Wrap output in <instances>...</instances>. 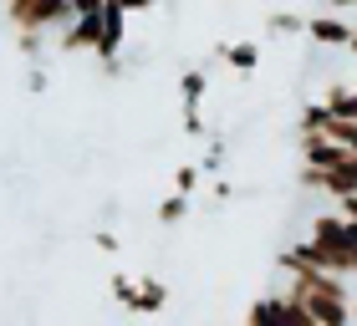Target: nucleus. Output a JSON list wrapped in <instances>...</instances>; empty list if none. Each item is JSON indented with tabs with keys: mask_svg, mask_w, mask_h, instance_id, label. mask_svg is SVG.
Here are the masks:
<instances>
[{
	"mask_svg": "<svg viewBox=\"0 0 357 326\" xmlns=\"http://www.w3.org/2000/svg\"><path fill=\"white\" fill-rule=\"evenodd\" d=\"M352 31H357V21H347V15H337V10L306 15V41L321 46V52H347V46H352Z\"/></svg>",
	"mask_w": 357,
	"mask_h": 326,
	"instance_id": "nucleus-1",
	"label": "nucleus"
},
{
	"mask_svg": "<svg viewBox=\"0 0 357 326\" xmlns=\"http://www.w3.org/2000/svg\"><path fill=\"white\" fill-rule=\"evenodd\" d=\"M56 46L67 56H77V52H92L97 56V46H102V15H77V21L56 36Z\"/></svg>",
	"mask_w": 357,
	"mask_h": 326,
	"instance_id": "nucleus-2",
	"label": "nucleus"
},
{
	"mask_svg": "<svg viewBox=\"0 0 357 326\" xmlns=\"http://www.w3.org/2000/svg\"><path fill=\"white\" fill-rule=\"evenodd\" d=\"M123 31H128V10L107 0V6H102V46H97L102 67H118V56H123Z\"/></svg>",
	"mask_w": 357,
	"mask_h": 326,
	"instance_id": "nucleus-3",
	"label": "nucleus"
},
{
	"mask_svg": "<svg viewBox=\"0 0 357 326\" xmlns=\"http://www.w3.org/2000/svg\"><path fill=\"white\" fill-rule=\"evenodd\" d=\"M301 143V163L306 169H342V163H352V153L342 148V143H332V138H296Z\"/></svg>",
	"mask_w": 357,
	"mask_h": 326,
	"instance_id": "nucleus-4",
	"label": "nucleus"
},
{
	"mask_svg": "<svg viewBox=\"0 0 357 326\" xmlns=\"http://www.w3.org/2000/svg\"><path fill=\"white\" fill-rule=\"evenodd\" d=\"M164 306H169V286L158 281V275L133 281V296H128V311H133V316H158Z\"/></svg>",
	"mask_w": 357,
	"mask_h": 326,
	"instance_id": "nucleus-5",
	"label": "nucleus"
},
{
	"mask_svg": "<svg viewBox=\"0 0 357 326\" xmlns=\"http://www.w3.org/2000/svg\"><path fill=\"white\" fill-rule=\"evenodd\" d=\"M220 56L230 61L235 72H255V67H261V46H255V41H225Z\"/></svg>",
	"mask_w": 357,
	"mask_h": 326,
	"instance_id": "nucleus-6",
	"label": "nucleus"
},
{
	"mask_svg": "<svg viewBox=\"0 0 357 326\" xmlns=\"http://www.w3.org/2000/svg\"><path fill=\"white\" fill-rule=\"evenodd\" d=\"M266 31H271V36H306V15H296V10H271L266 15Z\"/></svg>",
	"mask_w": 357,
	"mask_h": 326,
	"instance_id": "nucleus-7",
	"label": "nucleus"
},
{
	"mask_svg": "<svg viewBox=\"0 0 357 326\" xmlns=\"http://www.w3.org/2000/svg\"><path fill=\"white\" fill-rule=\"evenodd\" d=\"M204 92H209V77H204L199 67H189L184 77H178V97H184V107H199Z\"/></svg>",
	"mask_w": 357,
	"mask_h": 326,
	"instance_id": "nucleus-8",
	"label": "nucleus"
},
{
	"mask_svg": "<svg viewBox=\"0 0 357 326\" xmlns=\"http://www.w3.org/2000/svg\"><path fill=\"white\" fill-rule=\"evenodd\" d=\"M189 209H194L189 194H169V199L158 204V224H184V219H189Z\"/></svg>",
	"mask_w": 357,
	"mask_h": 326,
	"instance_id": "nucleus-9",
	"label": "nucleus"
},
{
	"mask_svg": "<svg viewBox=\"0 0 357 326\" xmlns=\"http://www.w3.org/2000/svg\"><path fill=\"white\" fill-rule=\"evenodd\" d=\"M199 178H204V169H199V163H178V169H174V194H189V199H194Z\"/></svg>",
	"mask_w": 357,
	"mask_h": 326,
	"instance_id": "nucleus-10",
	"label": "nucleus"
},
{
	"mask_svg": "<svg viewBox=\"0 0 357 326\" xmlns=\"http://www.w3.org/2000/svg\"><path fill=\"white\" fill-rule=\"evenodd\" d=\"M15 52L21 56H41V31H15Z\"/></svg>",
	"mask_w": 357,
	"mask_h": 326,
	"instance_id": "nucleus-11",
	"label": "nucleus"
},
{
	"mask_svg": "<svg viewBox=\"0 0 357 326\" xmlns=\"http://www.w3.org/2000/svg\"><path fill=\"white\" fill-rule=\"evenodd\" d=\"M184 133L189 138H204V112L199 107H184Z\"/></svg>",
	"mask_w": 357,
	"mask_h": 326,
	"instance_id": "nucleus-12",
	"label": "nucleus"
},
{
	"mask_svg": "<svg viewBox=\"0 0 357 326\" xmlns=\"http://www.w3.org/2000/svg\"><path fill=\"white\" fill-rule=\"evenodd\" d=\"M112 6H123L128 15H143V10H153V6H158V0H112Z\"/></svg>",
	"mask_w": 357,
	"mask_h": 326,
	"instance_id": "nucleus-13",
	"label": "nucleus"
},
{
	"mask_svg": "<svg viewBox=\"0 0 357 326\" xmlns=\"http://www.w3.org/2000/svg\"><path fill=\"white\" fill-rule=\"evenodd\" d=\"M102 6H107V0H72L77 15H102Z\"/></svg>",
	"mask_w": 357,
	"mask_h": 326,
	"instance_id": "nucleus-14",
	"label": "nucleus"
},
{
	"mask_svg": "<svg viewBox=\"0 0 357 326\" xmlns=\"http://www.w3.org/2000/svg\"><path fill=\"white\" fill-rule=\"evenodd\" d=\"M97 250H102V255H118V235L102 230V235H97Z\"/></svg>",
	"mask_w": 357,
	"mask_h": 326,
	"instance_id": "nucleus-15",
	"label": "nucleus"
},
{
	"mask_svg": "<svg viewBox=\"0 0 357 326\" xmlns=\"http://www.w3.org/2000/svg\"><path fill=\"white\" fill-rule=\"evenodd\" d=\"M26 87H31V92H46V72H41V67H31V77H26Z\"/></svg>",
	"mask_w": 357,
	"mask_h": 326,
	"instance_id": "nucleus-16",
	"label": "nucleus"
},
{
	"mask_svg": "<svg viewBox=\"0 0 357 326\" xmlns=\"http://www.w3.org/2000/svg\"><path fill=\"white\" fill-rule=\"evenodd\" d=\"M327 10H337V15H347V10H357V0H321Z\"/></svg>",
	"mask_w": 357,
	"mask_h": 326,
	"instance_id": "nucleus-17",
	"label": "nucleus"
},
{
	"mask_svg": "<svg viewBox=\"0 0 357 326\" xmlns=\"http://www.w3.org/2000/svg\"><path fill=\"white\" fill-rule=\"evenodd\" d=\"M347 52H352V56H357V31H352V46H347Z\"/></svg>",
	"mask_w": 357,
	"mask_h": 326,
	"instance_id": "nucleus-18",
	"label": "nucleus"
},
{
	"mask_svg": "<svg viewBox=\"0 0 357 326\" xmlns=\"http://www.w3.org/2000/svg\"><path fill=\"white\" fill-rule=\"evenodd\" d=\"M352 316H357V290H352Z\"/></svg>",
	"mask_w": 357,
	"mask_h": 326,
	"instance_id": "nucleus-19",
	"label": "nucleus"
},
{
	"mask_svg": "<svg viewBox=\"0 0 357 326\" xmlns=\"http://www.w3.org/2000/svg\"><path fill=\"white\" fill-rule=\"evenodd\" d=\"M0 6H6V0H0Z\"/></svg>",
	"mask_w": 357,
	"mask_h": 326,
	"instance_id": "nucleus-20",
	"label": "nucleus"
}]
</instances>
